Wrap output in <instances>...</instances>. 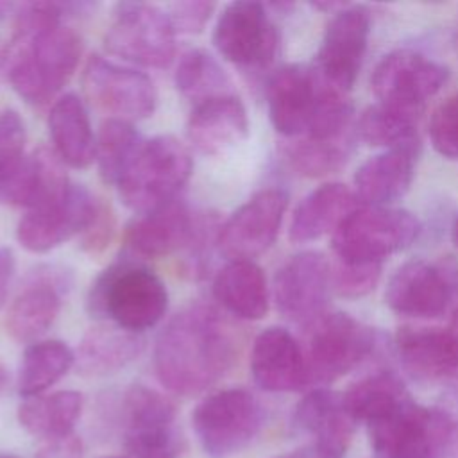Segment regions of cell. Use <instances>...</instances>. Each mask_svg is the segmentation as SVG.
I'll return each mask as SVG.
<instances>
[{
  "label": "cell",
  "mask_w": 458,
  "mask_h": 458,
  "mask_svg": "<svg viewBox=\"0 0 458 458\" xmlns=\"http://www.w3.org/2000/svg\"><path fill=\"white\" fill-rule=\"evenodd\" d=\"M84 11V2H25L16 7L14 34L0 55V68L25 102H48L75 73L82 43L61 20Z\"/></svg>",
  "instance_id": "obj_1"
},
{
  "label": "cell",
  "mask_w": 458,
  "mask_h": 458,
  "mask_svg": "<svg viewBox=\"0 0 458 458\" xmlns=\"http://www.w3.org/2000/svg\"><path fill=\"white\" fill-rule=\"evenodd\" d=\"M238 356L231 324L208 304H191L174 315L154 345V370L165 388L195 395L222 379Z\"/></svg>",
  "instance_id": "obj_2"
},
{
  "label": "cell",
  "mask_w": 458,
  "mask_h": 458,
  "mask_svg": "<svg viewBox=\"0 0 458 458\" xmlns=\"http://www.w3.org/2000/svg\"><path fill=\"white\" fill-rule=\"evenodd\" d=\"M86 306L91 317L111 320V324L141 335L165 317L168 292L150 268L123 259L113 263L95 279Z\"/></svg>",
  "instance_id": "obj_3"
},
{
  "label": "cell",
  "mask_w": 458,
  "mask_h": 458,
  "mask_svg": "<svg viewBox=\"0 0 458 458\" xmlns=\"http://www.w3.org/2000/svg\"><path fill=\"white\" fill-rule=\"evenodd\" d=\"M193 170L190 150L174 136L143 140L116 182L122 202L141 215L177 199Z\"/></svg>",
  "instance_id": "obj_4"
},
{
  "label": "cell",
  "mask_w": 458,
  "mask_h": 458,
  "mask_svg": "<svg viewBox=\"0 0 458 458\" xmlns=\"http://www.w3.org/2000/svg\"><path fill=\"white\" fill-rule=\"evenodd\" d=\"M263 426V408L245 388H224L206 395L191 413V428L209 458H231L243 451Z\"/></svg>",
  "instance_id": "obj_5"
},
{
  "label": "cell",
  "mask_w": 458,
  "mask_h": 458,
  "mask_svg": "<svg viewBox=\"0 0 458 458\" xmlns=\"http://www.w3.org/2000/svg\"><path fill=\"white\" fill-rule=\"evenodd\" d=\"M420 227L404 209L388 206L356 208L333 233L338 261L377 263L413 243Z\"/></svg>",
  "instance_id": "obj_6"
},
{
  "label": "cell",
  "mask_w": 458,
  "mask_h": 458,
  "mask_svg": "<svg viewBox=\"0 0 458 458\" xmlns=\"http://www.w3.org/2000/svg\"><path fill=\"white\" fill-rule=\"evenodd\" d=\"M367 429L372 458H442L453 424L445 413L406 399Z\"/></svg>",
  "instance_id": "obj_7"
},
{
  "label": "cell",
  "mask_w": 458,
  "mask_h": 458,
  "mask_svg": "<svg viewBox=\"0 0 458 458\" xmlns=\"http://www.w3.org/2000/svg\"><path fill=\"white\" fill-rule=\"evenodd\" d=\"M106 48L132 64L165 68L175 55V30L159 7L145 2H120L113 9Z\"/></svg>",
  "instance_id": "obj_8"
},
{
  "label": "cell",
  "mask_w": 458,
  "mask_h": 458,
  "mask_svg": "<svg viewBox=\"0 0 458 458\" xmlns=\"http://www.w3.org/2000/svg\"><path fill=\"white\" fill-rule=\"evenodd\" d=\"M127 458H177L182 437L175 428V404L154 388L131 385L120 403Z\"/></svg>",
  "instance_id": "obj_9"
},
{
  "label": "cell",
  "mask_w": 458,
  "mask_h": 458,
  "mask_svg": "<svg viewBox=\"0 0 458 458\" xmlns=\"http://www.w3.org/2000/svg\"><path fill=\"white\" fill-rule=\"evenodd\" d=\"M311 326L304 351L310 383H331L358 367L374 349V333L347 313H329Z\"/></svg>",
  "instance_id": "obj_10"
},
{
  "label": "cell",
  "mask_w": 458,
  "mask_h": 458,
  "mask_svg": "<svg viewBox=\"0 0 458 458\" xmlns=\"http://www.w3.org/2000/svg\"><path fill=\"white\" fill-rule=\"evenodd\" d=\"M102 206L86 186L70 182L64 193L29 209L16 227L20 245L30 252H48L73 236H81Z\"/></svg>",
  "instance_id": "obj_11"
},
{
  "label": "cell",
  "mask_w": 458,
  "mask_h": 458,
  "mask_svg": "<svg viewBox=\"0 0 458 458\" xmlns=\"http://www.w3.org/2000/svg\"><path fill=\"white\" fill-rule=\"evenodd\" d=\"M82 91L97 109L125 122L148 118L157 104L156 86L147 73L114 64L100 55L88 59Z\"/></svg>",
  "instance_id": "obj_12"
},
{
  "label": "cell",
  "mask_w": 458,
  "mask_h": 458,
  "mask_svg": "<svg viewBox=\"0 0 458 458\" xmlns=\"http://www.w3.org/2000/svg\"><path fill=\"white\" fill-rule=\"evenodd\" d=\"M213 45L229 63L242 68H265L272 63L279 36L263 4H227L213 29Z\"/></svg>",
  "instance_id": "obj_13"
},
{
  "label": "cell",
  "mask_w": 458,
  "mask_h": 458,
  "mask_svg": "<svg viewBox=\"0 0 458 458\" xmlns=\"http://www.w3.org/2000/svg\"><path fill=\"white\" fill-rule=\"evenodd\" d=\"M288 193L281 188H267L242 204L216 234V247L229 261H252L277 238Z\"/></svg>",
  "instance_id": "obj_14"
},
{
  "label": "cell",
  "mask_w": 458,
  "mask_h": 458,
  "mask_svg": "<svg viewBox=\"0 0 458 458\" xmlns=\"http://www.w3.org/2000/svg\"><path fill=\"white\" fill-rule=\"evenodd\" d=\"M447 81V70L413 50H395L385 55L374 73L372 89L377 104L419 113Z\"/></svg>",
  "instance_id": "obj_15"
},
{
  "label": "cell",
  "mask_w": 458,
  "mask_h": 458,
  "mask_svg": "<svg viewBox=\"0 0 458 458\" xmlns=\"http://www.w3.org/2000/svg\"><path fill=\"white\" fill-rule=\"evenodd\" d=\"M370 30V14L361 5L342 7L331 18L320 50L315 75L327 86L347 93L361 68Z\"/></svg>",
  "instance_id": "obj_16"
},
{
  "label": "cell",
  "mask_w": 458,
  "mask_h": 458,
  "mask_svg": "<svg viewBox=\"0 0 458 458\" xmlns=\"http://www.w3.org/2000/svg\"><path fill=\"white\" fill-rule=\"evenodd\" d=\"M331 267L315 250L292 256L274 277V301L283 317L297 324H313L322 317L331 288Z\"/></svg>",
  "instance_id": "obj_17"
},
{
  "label": "cell",
  "mask_w": 458,
  "mask_h": 458,
  "mask_svg": "<svg viewBox=\"0 0 458 458\" xmlns=\"http://www.w3.org/2000/svg\"><path fill=\"white\" fill-rule=\"evenodd\" d=\"M72 286V274L57 265H39L25 277L9 304L5 327L18 342H38L59 315L63 295Z\"/></svg>",
  "instance_id": "obj_18"
},
{
  "label": "cell",
  "mask_w": 458,
  "mask_h": 458,
  "mask_svg": "<svg viewBox=\"0 0 458 458\" xmlns=\"http://www.w3.org/2000/svg\"><path fill=\"white\" fill-rule=\"evenodd\" d=\"M451 297V272L424 259H413L399 267L385 292V301L392 311L415 318L440 317Z\"/></svg>",
  "instance_id": "obj_19"
},
{
  "label": "cell",
  "mask_w": 458,
  "mask_h": 458,
  "mask_svg": "<svg viewBox=\"0 0 458 458\" xmlns=\"http://www.w3.org/2000/svg\"><path fill=\"white\" fill-rule=\"evenodd\" d=\"M395 351L403 367L417 379H458V311L445 327H401Z\"/></svg>",
  "instance_id": "obj_20"
},
{
  "label": "cell",
  "mask_w": 458,
  "mask_h": 458,
  "mask_svg": "<svg viewBox=\"0 0 458 458\" xmlns=\"http://www.w3.org/2000/svg\"><path fill=\"white\" fill-rule=\"evenodd\" d=\"M354 424L344 404V395L326 388L306 394L293 411V426L313 438L310 447L318 458H344Z\"/></svg>",
  "instance_id": "obj_21"
},
{
  "label": "cell",
  "mask_w": 458,
  "mask_h": 458,
  "mask_svg": "<svg viewBox=\"0 0 458 458\" xmlns=\"http://www.w3.org/2000/svg\"><path fill=\"white\" fill-rule=\"evenodd\" d=\"M250 372L267 392H295L310 385L304 351L283 327L261 331L252 345Z\"/></svg>",
  "instance_id": "obj_22"
},
{
  "label": "cell",
  "mask_w": 458,
  "mask_h": 458,
  "mask_svg": "<svg viewBox=\"0 0 458 458\" xmlns=\"http://www.w3.org/2000/svg\"><path fill=\"white\" fill-rule=\"evenodd\" d=\"M202 224H197L188 206L179 199L141 215L127 227V245L143 258H163L193 242L202 240Z\"/></svg>",
  "instance_id": "obj_23"
},
{
  "label": "cell",
  "mask_w": 458,
  "mask_h": 458,
  "mask_svg": "<svg viewBox=\"0 0 458 458\" xmlns=\"http://www.w3.org/2000/svg\"><path fill=\"white\" fill-rule=\"evenodd\" d=\"M317 100L313 70L288 64L276 70L267 82V104L274 129L283 136L308 131Z\"/></svg>",
  "instance_id": "obj_24"
},
{
  "label": "cell",
  "mask_w": 458,
  "mask_h": 458,
  "mask_svg": "<svg viewBox=\"0 0 458 458\" xmlns=\"http://www.w3.org/2000/svg\"><path fill=\"white\" fill-rule=\"evenodd\" d=\"M249 134V116L236 95L216 97L195 106L188 120V138L206 156H220Z\"/></svg>",
  "instance_id": "obj_25"
},
{
  "label": "cell",
  "mask_w": 458,
  "mask_h": 458,
  "mask_svg": "<svg viewBox=\"0 0 458 458\" xmlns=\"http://www.w3.org/2000/svg\"><path fill=\"white\" fill-rule=\"evenodd\" d=\"M419 141L392 147L367 159L354 175L358 197L369 206H386L401 199L413 179Z\"/></svg>",
  "instance_id": "obj_26"
},
{
  "label": "cell",
  "mask_w": 458,
  "mask_h": 458,
  "mask_svg": "<svg viewBox=\"0 0 458 458\" xmlns=\"http://www.w3.org/2000/svg\"><path fill=\"white\" fill-rule=\"evenodd\" d=\"M143 347L141 335L102 322L82 335L75 351V367L86 377H104L132 363Z\"/></svg>",
  "instance_id": "obj_27"
},
{
  "label": "cell",
  "mask_w": 458,
  "mask_h": 458,
  "mask_svg": "<svg viewBox=\"0 0 458 458\" xmlns=\"http://www.w3.org/2000/svg\"><path fill=\"white\" fill-rule=\"evenodd\" d=\"M54 152L72 168H86L97 159V138L84 102L68 93L54 102L48 114Z\"/></svg>",
  "instance_id": "obj_28"
},
{
  "label": "cell",
  "mask_w": 458,
  "mask_h": 458,
  "mask_svg": "<svg viewBox=\"0 0 458 458\" xmlns=\"http://www.w3.org/2000/svg\"><path fill=\"white\" fill-rule=\"evenodd\" d=\"M354 209L356 197L347 186L338 182L318 186L295 208L290 224V240L306 243L329 231L335 233Z\"/></svg>",
  "instance_id": "obj_29"
},
{
  "label": "cell",
  "mask_w": 458,
  "mask_h": 458,
  "mask_svg": "<svg viewBox=\"0 0 458 458\" xmlns=\"http://www.w3.org/2000/svg\"><path fill=\"white\" fill-rule=\"evenodd\" d=\"M216 302L243 320H259L268 311V286L263 270L252 261H229L213 279Z\"/></svg>",
  "instance_id": "obj_30"
},
{
  "label": "cell",
  "mask_w": 458,
  "mask_h": 458,
  "mask_svg": "<svg viewBox=\"0 0 458 458\" xmlns=\"http://www.w3.org/2000/svg\"><path fill=\"white\" fill-rule=\"evenodd\" d=\"M82 410V395L77 390H59L25 397L18 406V422L25 431L43 440L70 435Z\"/></svg>",
  "instance_id": "obj_31"
},
{
  "label": "cell",
  "mask_w": 458,
  "mask_h": 458,
  "mask_svg": "<svg viewBox=\"0 0 458 458\" xmlns=\"http://www.w3.org/2000/svg\"><path fill=\"white\" fill-rule=\"evenodd\" d=\"M75 365V352L61 340L32 342L20 361L18 392L23 397L41 395Z\"/></svg>",
  "instance_id": "obj_32"
},
{
  "label": "cell",
  "mask_w": 458,
  "mask_h": 458,
  "mask_svg": "<svg viewBox=\"0 0 458 458\" xmlns=\"http://www.w3.org/2000/svg\"><path fill=\"white\" fill-rule=\"evenodd\" d=\"M174 79L181 95L195 104L234 95L227 72L202 48H190L181 55Z\"/></svg>",
  "instance_id": "obj_33"
},
{
  "label": "cell",
  "mask_w": 458,
  "mask_h": 458,
  "mask_svg": "<svg viewBox=\"0 0 458 458\" xmlns=\"http://www.w3.org/2000/svg\"><path fill=\"white\" fill-rule=\"evenodd\" d=\"M410 399L404 385L388 372L369 376L344 394V404L354 422H372Z\"/></svg>",
  "instance_id": "obj_34"
},
{
  "label": "cell",
  "mask_w": 458,
  "mask_h": 458,
  "mask_svg": "<svg viewBox=\"0 0 458 458\" xmlns=\"http://www.w3.org/2000/svg\"><path fill=\"white\" fill-rule=\"evenodd\" d=\"M141 141L143 140L131 122L109 118L100 125L97 138V161L104 182L116 186Z\"/></svg>",
  "instance_id": "obj_35"
},
{
  "label": "cell",
  "mask_w": 458,
  "mask_h": 458,
  "mask_svg": "<svg viewBox=\"0 0 458 458\" xmlns=\"http://www.w3.org/2000/svg\"><path fill=\"white\" fill-rule=\"evenodd\" d=\"M417 116L419 113L376 104L365 109L360 116L358 134L369 145H385L392 148L417 140Z\"/></svg>",
  "instance_id": "obj_36"
},
{
  "label": "cell",
  "mask_w": 458,
  "mask_h": 458,
  "mask_svg": "<svg viewBox=\"0 0 458 458\" xmlns=\"http://www.w3.org/2000/svg\"><path fill=\"white\" fill-rule=\"evenodd\" d=\"M351 154V141L345 136L335 140L306 138L286 152L292 168L306 177H322L340 170Z\"/></svg>",
  "instance_id": "obj_37"
},
{
  "label": "cell",
  "mask_w": 458,
  "mask_h": 458,
  "mask_svg": "<svg viewBox=\"0 0 458 458\" xmlns=\"http://www.w3.org/2000/svg\"><path fill=\"white\" fill-rule=\"evenodd\" d=\"M25 123L16 111H0V186L25 159Z\"/></svg>",
  "instance_id": "obj_38"
},
{
  "label": "cell",
  "mask_w": 458,
  "mask_h": 458,
  "mask_svg": "<svg viewBox=\"0 0 458 458\" xmlns=\"http://www.w3.org/2000/svg\"><path fill=\"white\" fill-rule=\"evenodd\" d=\"M381 265L338 261L331 272V283L338 295L356 299L367 295L379 281Z\"/></svg>",
  "instance_id": "obj_39"
},
{
  "label": "cell",
  "mask_w": 458,
  "mask_h": 458,
  "mask_svg": "<svg viewBox=\"0 0 458 458\" xmlns=\"http://www.w3.org/2000/svg\"><path fill=\"white\" fill-rule=\"evenodd\" d=\"M429 136L440 156L458 159V93L435 109L429 123Z\"/></svg>",
  "instance_id": "obj_40"
},
{
  "label": "cell",
  "mask_w": 458,
  "mask_h": 458,
  "mask_svg": "<svg viewBox=\"0 0 458 458\" xmlns=\"http://www.w3.org/2000/svg\"><path fill=\"white\" fill-rule=\"evenodd\" d=\"M215 7L213 2L206 0L174 2L168 5L166 14L175 34H199L209 21Z\"/></svg>",
  "instance_id": "obj_41"
},
{
  "label": "cell",
  "mask_w": 458,
  "mask_h": 458,
  "mask_svg": "<svg viewBox=\"0 0 458 458\" xmlns=\"http://www.w3.org/2000/svg\"><path fill=\"white\" fill-rule=\"evenodd\" d=\"M114 233V215L109 204L102 202L98 215L91 222V225L81 234V247L88 252H100L104 250Z\"/></svg>",
  "instance_id": "obj_42"
},
{
  "label": "cell",
  "mask_w": 458,
  "mask_h": 458,
  "mask_svg": "<svg viewBox=\"0 0 458 458\" xmlns=\"http://www.w3.org/2000/svg\"><path fill=\"white\" fill-rule=\"evenodd\" d=\"M34 458H82V440L73 433L45 440Z\"/></svg>",
  "instance_id": "obj_43"
},
{
  "label": "cell",
  "mask_w": 458,
  "mask_h": 458,
  "mask_svg": "<svg viewBox=\"0 0 458 458\" xmlns=\"http://www.w3.org/2000/svg\"><path fill=\"white\" fill-rule=\"evenodd\" d=\"M14 254L11 249L0 245V308L5 304L9 295V286L14 277Z\"/></svg>",
  "instance_id": "obj_44"
},
{
  "label": "cell",
  "mask_w": 458,
  "mask_h": 458,
  "mask_svg": "<svg viewBox=\"0 0 458 458\" xmlns=\"http://www.w3.org/2000/svg\"><path fill=\"white\" fill-rule=\"evenodd\" d=\"M442 458H458V426H453V431L447 440V447Z\"/></svg>",
  "instance_id": "obj_45"
},
{
  "label": "cell",
  "mask_w": 458,
  "mask_h": 458,
  "mask_svg": "<svg viewBox=\"0 0 458 458\" xmlns=\"http://www.w3.org/2000/svg\"><path fill=\"white\" fill-rule=\"evenodd\" d=\"M277 458H318L310 447L306 449H301V451H295L292 454H284V456H277Z\"/></svg>",
  "instance_id": "obj_46"
},
{
  "label": "cell",
  "mask_w": 458,
  "mask_h": 458,
  "mask_svg": "<svg viewBox=\"0 0 458 458\" xmlns=\"http://www.w3.org/2000/svg\"><path fill=\"white\" fill-rule=\"evenodd\" d=\"M9 370L0 363V395L5 392V388L9 386Z\"/></svg>",
  "instance_id": "obj_47"
},
{
  "label": "cell",
  "mask_w": 458,
  "mask_h": 458,
  "mask_svg": "<svg viewBox=\"0 0 458 458\" xmlns=\"http://www.w3.org/2000/svg\"><path fill=\"white\" fill-rule=\"evenodd\" d=\"M13 9H16V5H14V4L0 0V21H2V20H4V18H5Z\"/></svg>",
  "instance_id": "obj_48"
},
{
  "label": "cell",
  "mask_w": 458,
  "mask_h": 458,
  "mask_svg": "<svg viewBox=\"0 0 458 458\" xmlns=\"http://www.w3.org/2000/svg\"><path fill=\"white\" fill-rule=\"evenodd\" d=\"M453 242H454V245L458 247V218H456V222H454V225H453Z\"/></svg>",
  "instance_id": "obj_49"
},
{
  "label": "cell",
  "mask_w": 458,
  "mask_h": 458,
  "mask_svg": "<svg viewBox=\"0 0 458 458\" xmlns=\"http://www.w3.org/2000/svg\"><path fill=\"white\" fill-rule=\"evenodd\" d=\"M0 458H18L14 454H7V453H0Z\"/></svg>",
  "instance_id": "obj_50"
},
{
  "label": "cell",
  "mask_w": 458,
  "mask_h": 458,
  "mask_svg": "<svg viewBox=\"0 0 458 458\" xmlns=\"http://www.w3.org/2000/svg\"><path fill=\"white\" fill-rule=\"evenodd\" d=\"M456 52H458V21H456Z\"/></svg>",
  "instance_id": "obj_51"
},
{
  "label": "cell",
  "mask_w": 458,
  "mask_h": 458,
  "mask_svg": "<svg viewBox=\"0 0 458 458\" xmlns=\"http://www.w3.org/2000/svg\"><path fill=\"white\" fill-rule=\"evenodd\" d=\"M109 458H118V456H109Z\"/></svg>",
  "instance_id": "obj_52"
},
{
  "label": "cell",
  "mask_w": 458,
  "mask_h": 458,
  "mask_svg": "<svg viewBox=\"0 0 458 458\" xmlns=\"http://www.w3.org/2000/svg\"><path fill=\"white\" fill-rule=\"evenodd\" d=\"M0 55H2V54H0Z\"/></svg>",
  "instance_id": "obj_53"
}]
</instances>
